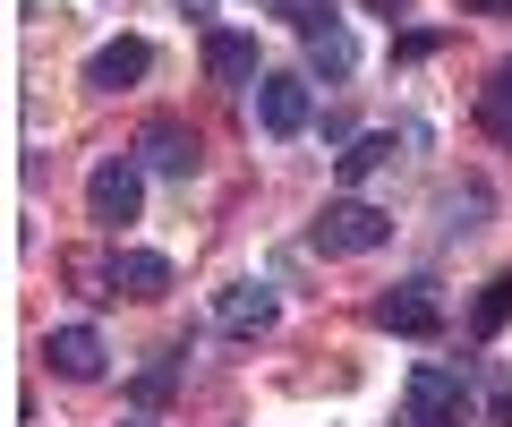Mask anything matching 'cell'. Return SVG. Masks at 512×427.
I'll return each mask as SVG.
<instances>
[{
  "label": "cell",
  "mask_w": 512,
  "mask_h": 427,
  "mask_svg": "<svg viewBox=\"0 0 512 427\" xmlns=\"http://www.w3.org/2000/svg\"><path fill=\"white\" fill-rule=\"evenodd\" d=\"M384 240H393V214L367 205V197H333L325 214L308 223V248H316V257H367V248H384Z\"/></svg>",
  "instance_id": "6da1fadb"
},
{
  "label": "cell",
  "mask_w": 512,
  "mask_h": 427,
  "mask_svg": "<svg viewBox=\"0 0 512 427\" xmlns=\"http://www.w3.org/2000/svg\"><path fill=\"white\" fill-rule=\"evenodd\" d=\"M402 427H470V368H410V393H402Z\"/></svg>",
  "instance_id": "7a4b0ae2"
},
{
  "label": "cell",
  "mask_w": 512,
  "mask_h": 427,
  "mask_svg": "<svg viewBox=\"0 0 512 427\" xmlns=\"http://www.w3.org/2000/svg\"><path fill=\"white\" fill-rule=\"evenodd\" d=\"M137 205H146V163L137 154H103L86 171V214L120 231V223H137Z\"/></svg>",
  "instance_id": "3957f363"
},
{
  "label": "cell",
  "mask_w": 512,
  "mask_h": 427,
  "mask_svg": "<svg viewBox=\"0 0 512 427\" xmlns=\"http://www.w3.org/2000/svg\"><path fill=\"white\" fill-rule=\"evenodd\" d=\"M137 163L146 171H163V180H188V171H197V129H188V120H171V112H154L146 129H137Z\"/></svg>",
  "instance_id": "277c9868"
},
{
  "label": "cell",
  "mask_w": 512,
  "mask_h": 427,
  "mask_svg": "<svg viewBox=\"0 0 512 427\" xmlns=\"http://www.w3.org/2000/svg\"><path fill=\"white\" fill-rule=\"evenodd\" d=\"M256 129L265 137H299L308 129V77L299 69H265L256 77Z\"/></svg>",
  "instance_id": "5b68a950"
},
{
  "label": "cell",
  "mask_w": 512,
  "mask_h": 427,
  "mask_svg": "<svg viewBox=\"0 0 512 427\" xmlns=\"http://www.w3.org/2000/svg\"><path fill=\"white\" fill-rule=\"evenodd\" d=\"M367 316H376L384 334H410V342H427V334L444 325V308H436V282H393V291H384Z\"/></svg>",
  "instance_id": "8992f818"
},
{
  "label": "cell",
  "mask_w": 512,
  "mask_h": 427,
  "mask_svg": "<svg viewBox=\"0 0 512 427\" xmlns=\"http://www.w3.org/2000/svg\"><path fill=\"white\" fill-rule=\"evenodd\" d=\"M214 325L239 334V342H256V334H274V325H282V299L265 291V282H231V291L214 299Z\"/></svg>",
  "instance_id": "52a82bcc"
},
{
  "label": "cell",
  "mask_w": 512,
  "mask_h": 427,
  "mask_svg": "<svg viewBox=\"0 0 512 427\" xmlns=\"http://www.w3.org/2000/svg\"><path fill=\"white\" fill-rule=\"evenodd\" d=\"M43 359H52V376H69V385H94L111 351H103L94 325H52V334H43Z\"/></svg>",
  "instance_id": "ba28073f"
},
{
  "label": "cell",
  "mask_w": 512,
  "mask_h": 427,
  "mask_svg": "<svg viewBox=\"0 0 512 427\" xmlns=\"http://www.w3.org/2000/svg\"><path fill=\"white\" fill-rule=\"evenodd\" d=\"M137 77H154V43L146 35H120V43H103V52L86 60V86L94 94H120V86H137Z\"/></svg>",
  "instance_id": "9c48e42d"
},
{
  "label": "cell",
  "mask_w": 512,
  "mask_h": 427,
  "mask_svg": "<svg viewBox=\"0 0 512 427\" xmlns=\"http://www.w3.org/2000/svg\"><path fill=\"white\" fill-rule=\"evenodd\" d=\"M111 291H120V299H163L171 291V257H154V248H120V257H111Z\"/></svg>",
  "instance_id": "30bf717a"
},
{
  "label": "cell",
  "mask_w": 512,
  "mask_h": 427,
  "mask_svg": "<svg viewBox=\"0 0 512 427\" xmlns=\"http://www.w3.org/2000/svg\"><path fill=\"white\" fill-rule=\"evenodd\" d=\"M205 77H214V86H256V43L248 35H231V26H214V35H205Z\"/></svg>",
  "instance_id": "8fae6325"
},
{
  "label": "cell",
  "mask_w": 512,
  "mask_h": 427,
  "mask_svg": "<svg viewBox=\"0 0 512 427\" xmlns=\"http://www.w3.org/2000/svg\"><path fill=\"white\" fill-rule=\"evenodd\" d=\"M478 129H487L495 146H512V60L487 77V86H478Z\"/></svg>",
  "instance_id": "7c38bea8"
},
{
  "label": "cell",
  "mask_w": 512,
  "mask_h": 427,
  "mask_svg": "<svg viewBox=\"0 0 512 427\" xmlns=\"http://www.w3.org/2000/svg\"><path fill=\"white\" fill-rule=\"evenodd\" d=\"M384 163H393V129H367V137H350V146H342V180H350V188L376 180Z\"/></svg>",
  "instance_id": "4fadbf2b"
},
{
  "label": "cell",
  "mask_w": 512,
  "mask_h": 427,
  "mask_svg": "<svg viewBox=\"0 0 512 427\" xmlns=\"http://www.w3.org/2000/svg\"><path fill=\"white\" fill-rule=\"evenodd\" d=\"M180 359H188V351H163L154 368H137V376H128V402H137V410L171 402V385H180Z\"/></svg>",
  "instance_id": "5bb4252c"
},
{
  "label": "cell",
  "mask_w": 512,
  "mask_h": 427,
  "mask_svg": "<svg viewBox=\"0 0 512 427\" xmlns=\"http://www.w3.org/2000/svg\"><path fill=\"white\" fill-rule=\"evenodd\" d=\"M308 69L316 77H350L359 69V43H350L342 26H325V35H308Z\"/></svg>",
  "instance_id": "9a60e30c"
},
{
  "label": "cell",
  "mask_w": 512,
  "mask_h": 427,
  "mask_svg": "<svg viewBox=\"0 0 512 427\" xmlns=\"http://www.w3.org/2000/svg\"><path fill=\"white\" fill-rule=\"evenodd\" d=\"M470 325H478V342H487V334H504V325H512V274H495L487 291H478V316H470Z\"/></svg>",
  "instance_id": "2e32d148"
},
{
  "label": "cell",
  "mask_w": 512,
  "mask_h": 427,
  "mask_svg": "<svg viewBox=\"0 0 512 427\" xmlns=\"http://www.w3.org/2000/svg\"><path fill=\"white\" fill-rule=\"evenodd\" d=\"M265 9H274L282 26H299V35H325L333 26V0H265Z\"/></svg>",
  "instance_id": "e0dca14e"
},
{
  "label": "cell",
  "mask_w": 512,
  "mask_h": 427,
  "mask_svg": "<svg viewBox=\"0 0 512 427\" xmlns=\"http://www.w3.org/2000/svg\"><path fill=\"white\" fill-rule=\"evenodd\" d=\"M487 427H512V385L487 368Z\"/></svg>",
  "instance_id": "ac0fdd59"
},
{
  "label": "cell",
  "mask_w": 512,
  "mask_h": 427,
  "mask_svg": "<svg viewBox=\"0 0 512 427\" xmlns=\"http://www.w3.org/2000/svg\"><path fill=\"white\" fill-rule=\"evenodd\" d=\"M453 9H470V18H512V0H453Z\"/></svg>",
  "instance_id": "d6986e66"
},
{
  "label": "cell",
  "mask_w": 512,
  "mask_h": 427,
  "mask_svg": "<svg viewBox=\"0 0 512 427\" xmlns=\"http://www.w3.org/2000/svg\"><path fill=\"white\" fill-rule=\"evenodd\" d=\"M367 9H376V18H402V0H367Z\"/></svg>",
  "instance_id": "ffe728a7"
},
{
  "label": "cell",
  "mask_w": 512,
  "mask_h": 427,
  "mask_svg": "<svg viewBox=\"0 0 512 427\" xmlns=\"http://www.w3.org/2000/svg\"><path fill=\"white\" fill-rule=\"evenodd\" d=\"M180 9H188V18H214V0H180Z\"/></svg>",
  "instance_id": "44dd1931"
},
{
  "label": "cell",
  "mask_w": 512,
  "mask_h": 427,
  "mask_svg": "<svg viewBox=\"0 0 512 427\" xmlns=\"http://www.w3.org/2000/svg\"><path fill=\"white\" fill-rule=\"evenodd\" d=\"M120 427H154V419H120Z\"/></svg>",
  "instance_id": "7402d4cb"
}]
</instances>
